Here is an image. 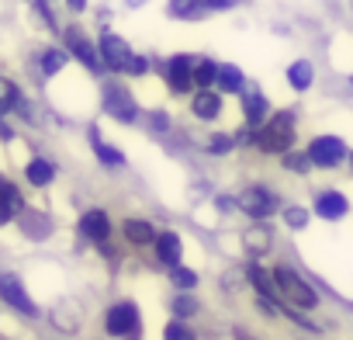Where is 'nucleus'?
Instances as JSON below:
<instances>
[{
    "label": "nucleus",
    "mask_w": 353,
    "mask_h": 340,
    "mask_svg": "<svg viewBox=\"0 0 353 340\" xmlns=\"http://www.w3.org/2000/svg\"><path fill=\"white\" fill-rule=\"evenodd\" d=\"M246 139L256 142L263 153H284V149H291V142H294V115H291V111H281V115H274L263 129L250 132Z\"/></svg>",
    "instance_id": "f257e3e1"
},
{
    "label": "nucleus",
    "mask_w": 353,
    "mask_h": 340,
    "mask_svg": "<svg viewBox=\"0 0 353 340\" xmlns=\"http://www.w3.org/2000/svg\"><path fill=\"white\" fill-rule=\"evenodd\" d=\"M101 56H104V63H108L111 70H118V73H145V59L135 56V53L128 49V42L118 39V35H111V32L101 35Z\"/></svg>",
    "instance_id": "f03ea898"
},
{
    "label": "nucleus",
    "mask_w": 353,
    "mask_h": 340,
    "mask_svg": "<svg viewBox=\"0 0 353 340\" xmlns=\"http://www.w3.org/2000/svg\"><path fill=\"white\" fill-rule=\"evenodd\" d=\"M274 281H277L281 299L291 302V305H298V309H312V305L319 302L315 288H312L298 271H291V267H274Z\"/></svg>",
    "instance_id": "7ed1b4c3"
},
{
    "label": "nucleus",
    "mask_w": 353,
    "mask_h": 340,
    "mask_svg": "<svg viewBox=\"0 0 353 340\" xmlns=\"http://www.w3.org/2000/svg\"><path fill=\"white\" fill-rule=\"evenodd\" d=\"M277 195L270 191V188H263V185H253V188H246L243 195H239V209L246 212V216H253V219H267V216H274L277 212Z\"/></svg>",
    "instance_id": "20e7f679"
},
{
    "label": "nucleus",
    "mask_w": 353,
    "mask_h": 340,
    "mask_svg": "<svg viewBox=\"0 0 353 340\" xmlns=\"http://www.w3.org/2000/svg\"><path fill=\"white\" fill-rule=\"evenodd\" d=\"M166 84H170V91H176V94H188V91L198 84V63H194L191 56H173V59L166 63Z\"/></svg>",
    "instance_id": "39448f33"
},
{
    "label": "nucleus",
    "mask_w": 353,
    "mask_h": 340,
    "mask_svg": "<svg viewBox=\"0 0 353 340\" xmlns=\"http://www.w3.org/2000/svg\"><path fill=\"white\" fill-rule=\"evenodd\" d=\"M104 330H108L111 337H132V333L139 330V309H135L132 302L111 305L108 316H104Z\"/></svg>",
    "instance_id": "423d86ee"
},
{
    "label": "nucleus",
    "mask_w": 353,
    "mask_h": 340,
    "mask_svg": "<svg viewBox=\"0 0 353 340\" xmlns=\"http://www.w3.org/2000/svg\"><path fill=\"white\" fill-rule=\"evenodd\" d=\"M104 111L118 122H135V101L125 84H108L104 87Z\"/></svg>",
    "instance_id": "0eeeda50"
},
{
    "label": "nucleus",
    "mask_w": 353,
    "mask_h": 340,
    "mask_svg": "<svg viewBox=\"0 0 353 340\" xmlns=\"http://www.w3.org/2000/svg\"><path fill=\"white\" fill-rule=\"evenodd\" d=\"M308 156H312L315 167H339V163L346 160V146H343V139H336V135H319V139H312Z\"/></svg>",
    "instance_id": "6e6552de"
},
{
    "label": "nucleus",
    "mask_w": 353,
    "mask_h": 340,
    "mask_svg": "<svg viewBox=\"0 0 353 340\" xmlns=\"http://www.w3.org/2000/svg\"><path fill=\"white\" fill-rule=\"evenodd\" d=\"M222 8H232V0H170L173 18H201V15H212Z\"/></svg>",
    "instance_id": "1a4fd4ad"
},
{
    "label": "nucleus",
    "mask_w": 353,
    "mask_h": 340,
    "mask_svg": "<svg viewBox=\"0 0 353 340\" xmlns=\"http://www.w3.org/2000/svg\"><path fill=\"white\" fill-rule=\"evenodd\" d=\"M0 295H4L8 305H14V309L25 312V316H35V312H39L35 302L25 295V288H21V281H18L14 274H4V278H0Z\"/></svg>",
    "instance_id": "9d476101"
},
{
    "label": "nucleus",
    "mask_w": 353,
    "mask_h": 340,
    "mask_svg": "<svg viewBox=\"0 0 353 340\" xmlns=\"http://www.w3.org/2000/svg\"><path fill=\"white\" fill-rule=\"evenodd\" d=\"M66 46H70V53H73L80 63H87L94 73L101 70V56H97V49L90 46V39H87L80 28H66Z\"/></svg>",
    "instance_id": "9b49d317"
},
{
    "label": "nucleus",
    "mask_w": 353,
    "mask_h": 340,
    "mask_svg": "<svg viewBox=\"0 0 353 340\" xmlns=\"http://www.w3.org/2000/svg\"><path fill=\"white\" fill-rule=\"evenodd\" d=\"M315 212L322 216V219H343L346 212H350V202L339 195V191H325V195H319V202H315Z\"/></svg>",
    "instance_id": "f8f14e48"
},
{
    "label": "nucleus",
    "mask_w": 353,
    "mask_h": 340,
    "mask_svg": "<svg viewBox=\"0 0 353 340\" xmlns=\"http://www.w3.org/2000/svg\"><path fill=\"white\" fill-rule=\"evenodd\" d=\"M80 233H83L87 240H108L111 223H108V216H104L101 209H90V212H83V219H80Z\"/></svg>",
    "instance_id": "ddd939ff"
},
{
    "label": "nucleus",
    "mask_w": 353,
    "mask_h": 340,
    "mask_svg": "<svg viewBox=\"0 0 353 340\" xmlns=\"http://www.w3.org/2000/svg\"><path fill=\"white\" fill-rule=\"evenodd\" d=\"M156 254H159V261L166 267L181 264V236H176V233H159L156 236Z\"/></svg>",
    "instance_id": "4468645a"
},
{
    "label": "nucleus",
    "mask_w": 353,
    "mask_h": 340,
    "mask_svg": "<svg viewBox=\"0 0 353 340\" xmlns=\"http://www.w3.org/2000/svg\"><path fill=\"white\" fill-rule=\"evenodd\" d=\"M0 191H4V212H0V219L11 223V219H18L25 212V202H21V195H18V188L11 181H0Z\"/></svg>",
    "instance_id": "2eb2a0df"
},
{
    "label": "nucleus",
    "mask_w": 353,
    "mask_h": 340,
    "mask_svg": "<svg viewBox=\"0 0 353 340\" xmlns=\"http://www.w3.org/2000/svg\"><path fill=\"white\" fill-rule=\"evenodd\" d=\"M194 115L198 118H205V122H212V118H219V111H222V97L219 94H212V91H201V94H194Z\"/></svg>",
    "instance_id": "dca6fc26"
},
{
    "label": "nucleus",
    "mask_w": 353,
    "mask_h": 340,
    "mask_svg": "<svg viewBox=\"0 0 353 340\" xmlns=\"http://www.w3.org/2000/svg\"><path fill=\"white\" fill-rule=\"evenodd\" d=\"M243 111H246L250 125L256 129V125L263 122V115H267V101H263V94H260V91H250V94H246V101H243Z\"/></svg>",
    "instance_id": "f3484780"
},
{
    "label": "nucleus",
    "mask_w": 353,
    "mask_h": 340,
    "mask_svg": "<svg viewBox=\"0 0 353 340\" xmlns=\"http://www.w3.org/2000/svg\"><path fill=\"white\" fill-rule=\"evenodd\" d=\"M125 236H128L132 243H139V247H145V243H156V233H152V226H149V223H142V219H128V223H125Z\"/></svg>",
    "instance_id": "a211bd4d"
},
{
    "label": "nucleus",
    "mask_w": 353,
    "mask_h": 340,
    "mask_svg": "<svg viewBox=\"0 0 353 340\" xmlns=\"http://www.w3.org/2000/svg\"><path fill=\"white\" fill-rule=\"evenodd\" d=\"M246 274H250L253 288H256L263 299H270V302H274V299H281V292H277V281H274V278H267L260 267H253V264H250V271H246Z\"/></svg>",
    "instance_id": "6ab92c4d"
},
{
    "label": "nucleus",
    "mask_w": 353,
    "mask_h": 340,
    "mask_svg": "<svg viewBox=\"0 0 353 340\" xmlns=\"http://www.w3.org/2000/svg\"><path fill=\"white\" fill-rule=\"evenodd\" d=\"M288 84H291L294 91H308V87H312V63H308V59H298V63L288 70Z\"/></svg>",
    "instance_id": "aec40b11"
},
{
    "label": "nucleus",
    "mask_w": 353,
    "mask_h": 340,
    "mask_svg": "<svg viewBox=\"0 0 353 340\" xmlns=\"http://www.w3.org/2000/svg\"><path fill=\"white\" fill-rule=\"evenodd\" d=\"M222 91H243V73H239V66H232V63H222L219 66V80H215Z\"/></svg>",
    "instance_id": "412c9836"
},
{
    "label": "nucleus",
    "mask_w": 353,
    "mask_h": 340,
    "mask_svg": "<svg viewBox=\"0 0 353 340\" xmlns=\"http://www.w3.org/2000/svg\"><path fill=\"white\" fill-rule=\"evenodd\" d=\"M52 319H56L66 333H73V330H77V302H73V299L59 302V305L52 309Z\"/></svg>",
    "instance_id": "4be33fe9"
},
{
    "label": "nucleus",
    "mask_w": 353,
    "mask_h": 340,
    "mask_svg": "<svg viewBox=\"0 0 353 340\" xmlns=\"http://www.w3.org/2000/svg\"><path fill=\"white\" fill-rule=\"evenodd\" d=\"M52 178H56V167H52V163H46V160H32V163H28V181H32V185L46 188Z\"/></svg>",
    "instance_id": "5701e85b"
},
{
    "label": "nucleus",
    "mask_w": 353,
    "mask_h": 340,
    "mask_svg": "<svg viewBox=\"0 0 353 340\" xmlns=\"http://www.w3.org/2000/svg\"><path fill=\"white\" fill-rule=\"evenodd\" d=\"M246 250L250 254H267L270 250V229L267 226H256L246 233Z\"/></svg>",
    "instance_id": "b1692460"
},
{
    "label": "nucleus",
    "mask_w": 353,
    "mask_h": 340,
    "mask_svg": "<svg viewBox=\"0 0 353 340\" xmlns=\"http://www.w3.org/2000/svg\"><path fill=\"white\" fill-rule=\"evenodd\" d=\"M94 149H97V156H101V163H108V167H121V163H125V156H121V149H114V146H104V142L97 139V132H94Z\"/></svg>",
    "instance_id": "393cba45"
},
{
    "label": "nucleus",
    "mask_w": 353,
    "mask_h": 340,
    "mask_svg": "<svg viewBox=\"0 0 353 340\" xmlns=\"http://www.w3.org/2000/svg\"><path fill=\"white\" fill-rule=\"evenodd\" d=\"M170 278H173V285H176V288H184V292L198 285V274H194V271H188V267H181V264H173V267H170Z\"/></svg>",
    "instance_id": "a878e982"
},
{
    "label": "nucleus",
    "mask_w": 353,
    "mask_h": 340,
    "mask_svg": "<svg viewBox=\"0 0 353 340\" xmlns=\"http://www.w3.org/2000/svg\"><path fill=\"white\" fill-rule=\"evenodd\" d=\"M66 66V53H59V49H52V53H46L42 56V73L46 77H52V73H59Z\"/></svg>",
    "instance_id": "bb28decb"
},
{
    "label": "nucleus",
    "mask_w": 353,
    "mask_h": 340,
    "mask_svg": "<svg viewBox=\"0 0 353 340\" xmlns=\"http://www.w3.org/2000/svg\"><path fill=\"white\" fill-rule=\"evenodd\" d=\"M194 312H198V302H194V295H176V299H173V316H176V319L194 316Z\"/></svg>",
    "instance_id": "cd10ccee"
},
{
    "label": "nucleus",
    "mask_w": 353,
    "mask_h": 340,
    "mask_svg": "<svg viewBox=\"0 0 353 340\" xmlns=\"http://www.w3.org/2000/svg\"><path fill=\"white\" fill-rule=\"evenodd\" d=\"M215 80H219V63L201 59V63H198V87H208V84H215Z\"/></svg>",
    "instance_id": "c85d7f7f"
},
{
    "label": "nucleus",
    "mask_w": 353,
    "mask_h": 340,
    "mask_svg": "<svg viewBox=\"0 0 353 340\" xmlns=\"http://www.w3.org/2000/svg\"><path fill=\"white\" fill-rule=\"evenodd\" d=\"M284 167L294 170V174H308V167H315V163L308 153H291V156H284Z\"/></svg>",
    "instance_id": "c756f323"
},
{
    "label": "nucleus",
    "mask_w": 353,
    "mask_h": 340,
    "mask_svg": "<svg viewBox=\"0 0 353 340\" xmlns=\"http://www.w3.org/2000/svg\"><path fill=\"white\" fill-rule=\"evenodd\" d=\"M284 223H288L291 229H301V226L308 223V212L298 209V205H291V209H284Z\"/></svg>",
    "instance_id": "7c9ffc66"
},
{
    "label": "nucleus",
    "mask_w": 353,
    "mask_h": 340,
    "mask_svg": "<svg viewBox=\"0 0 353 340\" xmlns=\"http://www.w3.org/2000/svg\"><path fill=\"white\" fill-rule=\"evenodd\" d=\"M0 91H4V111H14V108H21V97H18V91H14V84H11V80H4V84H0Z\"/></svg>",
    "instance_id": "2f4dec72"
},
{
    "label": "nucleus",
    "mask_w": 353,
    "mask_h": 340,
    "mask_svg": "<svg viewBox=\"0 0 353 340\" xmlns=\"http://www.w3.org/2000/svg\"><path fill=\"white\" fill-rule=\"evenodd\" d=\"M163 340H194V333H191L184 323H170L166 333H163Z\"/></svg>",
    "instance_id": "473e14b6"
},
{
    "label": "nucleus",
    "mask_w": 353,
    "mask_h": 340,
    "mask_svg": "<svg viewBox=\"0 0 353 340\" xmlns=\"http://www.w3.org/2000/svg\"><path fill=\"white\" fill-rule=\"evenodd\" d=\"M229 146H232V142H229L225 135H222V139H212V149H215V153H219V149H229Z\"/></svg>",
    "instance_id": "72a5a7b5"
},
{
    "label": "nucleus",
    "mask_w": 353,
    "mask_h": 340,
    "mask_svg": "<svg viewBox=\"0 0 353 340\" xmlns=\"http://www.w3.org/2000/svg\"><path fill=\"white\" fill-rule=\"evenodd\" d=\"M66 4H70V11H83V8H87V0H66Z\"/></svg>",
    "instance_id": "f704fd0d"
},
{
    "label": "nucleus",
    "mask_w": 353,
    "mask_h": 340,
    "mask_svg": "<svg viewBox=\"0 0 353 340\" xmlns=\"http://www.w3.org/2000/svg\"><path fill=\"white\" fill-rule=\"evenodd\" d=\"M128 4H132V8H139V4H145V0H128Z\"/></svg>",
    "instance_id": "c9c22d12"
},
{
    "label": "nucleus",
    "mask_w": 353,
    "mask_h": 340,
    "mask_svg": "<svg viewBox=\"0 0 353 340\" xmlns=\"http://www.w3.org/2000/svg\"><path fill=\"white\" fill-rule=\"evenodd\" d=\"M350 160H353V156H350Z\"/></svg>",
    "instance_id": "e433bc0d"
}]
</instances>
